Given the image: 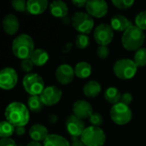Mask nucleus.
Listing matches in <instances>:
<instances>
[{
	"mask_svg": "<svg viewBox=\"0 0 146 146\" xmlns=\"http://www.w3.org/2000/svg\"><path fill=\"white\" fill-rule=\"evenodd\" d=\"M97 55L100 59H105L110 55V49L108 46L99 45L97 49Z\"/></svg>",
	"mask_w": 146,
	"mask_h": 146,
	"instance_id": "f704fd0d",
	"label": "nucleus"
},
{
	"mask_svg": "<svg viewBox=\"0 0 146 146\" xmlns=\"http://www.w3.org/2000/svg\"><path fill=\"white\" fill-rule=\"evenodd\" d=\"M17 146H23V145H17Z\"/></svg>",
	"mask_w": 146,
	"mask_h": 146,
	"instance_id": "c03bdc74",
	"label": "nucleus"
},
{
	"mask_svg": "<svg viewBox=\"0 0 146 146\" xmlns=\"http://www.w3.org/2000/svg\"><path fill=\"white\" fill-rule=\"evenodd\" d=\"M72 46H73L72 43H68V44H67L63 47V49H62V52H64V53H68V51H70V50L72 49Z\"/></svg>",
	"mask_w": 146,
	"mask_h": 146,
	"instance_id": "79ce46f5",
	"label": "nucleus"
},
{
	"mask_svg": "<svg viewBox=\"0 0 146 146\" xmlns=\"http://www.w3.org/2000/svg\"><path fill=\"white\" fill-rule=\"evenodd\" d=\"M11 50L13 54L21 60L30 58L35 50L34 41L29 34L21 33L13 40Z\"/></svg>",
	"mask_w": 146,
	"mask_h": 146,
	"instance_id": "f03ea898",
	"label": "nucleus"
},
{
	"mask_svg": "<svg viewBox=\"0 0 146 146\" xmlns=\"http://www.w3.org/2000/svg\"><path fill=\"white\" fill-rule=\"evenodd\" d=\"M57 121H58V117H57V115H55V114H50V115L48 116V121H49L50 123H51V124L56 123Z\"/></svg>",
	"mask_w": 146,
	"mask_h": 146,
	"instance_id": "a19ab883",
	"label": "nucleus"
},
{
	"mask_svg": "<svg viewBox=\"0 0 146 146\" xmlns=\"http://www.w3.org/2000/svg\"><path fill=\"white\" fill-rule=\"evenodd\" d=\"M133 102V96L131 93L129 92H125L123 94H121V104L129 106L131 104V103Z\"/></svg>",
	"mask_w": 146,
	"mask_h": 146,
	"instance_id": "c9c22d12",
	"label": "nucleus"
},
{
	"mask_svg": "<svg viewBox=\"0 0 146 146\" xmlns=\"http://www.w3.org/2000/svg\"><path fill=\"white\" fill-rule=\"evenodd\" d=\"M62 92L56 86H46L40 95L41 100L45 106H52L56 104L62 98Z\"/></svg>",
	"mask_w": 146,
	"mask_h": 146,
	"instance_id": "9b49d317",
	"label": "nucleus"
},
{
	"mask_svg": "<svg viewBox=\"0 0 146 146\" xmlns=\"http://www.w3.org/2000/svg\"><path fill=\"white\" fill-rule=\"evenodd\" d=\"M49 9L52 16L56 18H64L68 16V7L67 3L63 1L56 0L53 1L49 5Z\"/></svg>",
	"mask_w": 146,
	"mask_h": 146,
	"instance_id": "f3484780",
	"label": "nucleus"
},
{
	"mask_svg": "<svg viewBox=\"0 0 146 146\" xmlns=\"http://www.w3.org/2000/svg\"><path fill=\"white\" fill-rule=\"evenodd\" d=\"M15 132V127L7 121H3L0 123V136L1 139L9 138Z\"/></svg>",
	"mask_w": 146,
	"mask_h": 146,
	"instance_id": "bb28decb",
	"label": "nucleus"
},
{
	"mask_svg": "<svg viewBox=\"0 0 146 146\" xmlns=\"http://www.w3.org/2000/svg\"><path fill=\"white\" fill-rule=\"evenodd\" d=\"M86 128V127L83 120L76 117L74 115H69L66 119V129L71 137L80 138Z\"/></svg>",
	"mask_w": 146,
	"mask_h": 146,
	"instance_id": "f8f14e48",
	"label": "nucleus"
},
{
	"mask_svg": "<svg viewBox=\"0 0 146 146\" xmlns=\"http://www.w3.org/2000/svg\"><path fill=\"white\" fill-rule=\"evenodd\" d=\"M80 139L86 146H104L106 141V134L102 128L90 126L85 129Z\"/></svg>",
	"mask_w": 146,
	"mask_h": 146,
	"instance_id": "39448f33",
	"label": "nucleus"
},
{
	"mask_svg": "<svg viewBox=\"0 0 146 146\" xmlns=\"http://www.w3.org/2000/svg\"><path fill=\"white\" fill-rule=\"evenodd\" d=\"M55 76L56 80L62 85L70 84L74 76V69L68 64H62L57 67L55 72Z\"/></svg>",
	"mask_w": 146,
	"mask_h": 146,
	"instance_id": "4468645a",
	"label": "nucleus"
},
{
	"mask_svg": "<svg viewBox=\"0 0 146 146\" xmlns=\"http://www.w3.org/2000/svg\"><path fill=\"white\" fill-rule=\"evenodd\" d=\"M49 53L44 49H35L30 59L35 66L41 67L49 61Z\"/></svg>",
	"mask_w": 146,
	"mask_h": 146,
	"instance_id": "4be33fe9",
	"label": "nucleus"
},
{
	"mask_svg": "<svg viewBox=\"0 0 146 146\" xmlns=\"http://www.w3.org/2000/svg\"><path fill=\"white\" fill-rule=\"evenodd\" d=\"M111 120L119 126L127 124L133 118V113L129 106L125 105L121 103L112 106L110 112Z\"/></svg>",
	"mask_w": 146,
	"mask_h": 146,
	"instance_id": "6e6552de",
	"label": "nucleus"
},
{
	"mask_svg": "<svg viewBox=\"0 0 146 146\" xmlns=\"http://www.w3.org/2000/svg\"><path fill=\"white\" fill-rule=\"evenodd\" d=\"M112 3L119 9H127L134 4L133 0H113Z\"/></svg>",
	"mask_w": 146,
	"mask_h": 146,
	"instance_id": "7c9ffc66",
	"label": "nucleus"
},
{
	"mask_svg": "<svg viewBox=\"0 0 146 146\" xmlns=\"http://www.w3.org/2000/svg\"><path fill=\"white\" fill-rule=\"evenodd\" d=\"M0 146H17V145L15 144L14 139L10 138H7V139H1Z\"/></svg>",
	"mask_w": 146,
	"mask_h": 146,
	"instance_id": "e433bc0d",
	"label": "nucleus"
},
{
	"mask_svg": "<svg viewBox=\"0 0 146 146\" xmlns=\"http://www.w3.org/2000/svg\"><path fill=\"white\" fill-rule=\"evenodd\" d=\"M15 133L18 136H23L26 133V129H25L24 127H15Z\"/></svg>",
	"mask_w": 146,
	"mask_h": 146,
	"instance_id": "ea45409f",
	"label": "nucleus"
},
{
	"mask_svg": "<svg viewBox=\"0 0 146 146\" xmlns=\"http://www.w3.org/2000/svg\"><path fill=\"white\" fill-rule=\"evenodd\" d=\"M20 27V22L17 16L14 14H8L3 20V28L9 35L15 34Z\"/></svg>",
	"mask_w": 146,
	"mask_h": 146,
	"instance_id": "dca6fc26",
	"label": "nucleus"
},
{
	"mask_svg": "<svg viewBox=\"0 0 146 146\" xmlns=\"http://www.w3.org/2000/svg\"><path fill=\"white\" fill-rule=\"evenodd\" d=\"M93 37L95 41L99 45L108 46V44H110L114 38V30L110 25L102 23L96 27L93 33Z\"/></svg>",
	"mask_w": 146,
	"mask_h": 146,
	"instance_id": "1a4fd4ad",
	"label": "nucleus"
},
{
	"mask_svg": "<svg viewBox=\"0 0 146 146\" xmlns=\"http://www.w3.org/2000/svg\"><path fill=\"white\" fill-rule=\"evenodd\" d=\"M71 145L70 146H86L85 144L82 142L80 138H77V137H71Z\"/></svg>",
	"mask_w": 146,
	"mask_h": 146,
	"instance_id": "4c0bfd02",
	"label": "nucleus"
},
{
	"mask_svg": "<svg viewBox=\"0 0 146 146\" xmlns=\"http://www.w3.org/2000/svg\"><path fill=\"white\" fill-rule=\"evenodd\" d=\"M72 26L82 34L90 33L94 27V20L87 12H76L71 17Z\"/></svg>",
	"mask_w": 146,
	"mask_h": 146,
	"instance_id": "423d86ee",
	"label": "nucleus"
},
{
	"mask_svg": "<svg viewBox=\"0 0 146 146\" xmlns=\"http://www.w3.org/2000/svg\"><path fill=\"white\" fill-rule=\"evenodd\" d=\"M49 5L47 0H29L27 1V12L33 15H38L43 14Z\"/></svg>",
	"mask_w": 146,
	"mask_h": 146,
	"instance_id": "aec40b11",
	"label": "nucleus"
},
{
	"mask_svg": "<svg viewBox=\"0 0 146 146\" xmlns=\"http://www.w3.org/2000/svg\"><path fill=\"white\" fill-rule=\"evenodd\" d=\"M27 146H44L42 144H40V142H36V141H31L30 143L27 144Z\"/></svg>",
	"mask_w": 146,
	"mask_h": 146,
	"instance_id": "37998d69",
	"label": "nucleus"
},
{
	"mask_svg": "<svg viewBox=\"0 0 146 146\" xmlns=\"http://www.w3.org/2000/svg\"><path fill=\"white\" fill-rule=\"evenodd\" d=\"M29 136L33 141L40 142L44 141L45 139L49 136L48 129L46 127L41 124H34L29 129Z\"/></svg>",
	"mask_w": 146,
	"mask_h": 146,
	"instance_id": "6ab92c4d",
	"label": "nucleus"
},
{
	"mask_svg": "<svg viewBox=\"0 0 146 146\" xmlns=\"http://www.w3.org/2000/svg\"><path fill=\"white\" fill-rule=\"evenodd\" d=\"M28 110L34 113H38L44 109V103L41 100L40 96H30L27 99Z\"/></svg>",
	"mask_w": 146,
	"mask_h": 146,
	"instance_id": "a878e982",
	"label": "nucleus"
},
{
	"mask_svg": "<svg viewBox=\"0 0 146 146\" xmlns=\"http://www.w3.org/2000/svg\"><path fill=\"white\" fill-rule=\"evenodd\" d=\"M4 116L6 121L15 127H25L30 119L29 110L21 102H12L5 109Z\"/></svg>",
	"mask_w": 146,
	"mask_h": 146,
	"instance_id": "f257e3e1",
	"label": "nucleus"
},
{
	"mask_svg": "<svg viewBox=\"0 0 146 146\" xmlns=\"http://www.w3.org/2000/svg\"><path fill=\"white\" fill-rule=\"evenodd\" d=\"M135 25L141 30H146V10L139 12L135 17Z\"/></svg>",
	"mask_w": 146,
	"mask_h": 146,
	"instance_id": "c756f323",
	"label": "nucleus"
},
{
	"mask_svg": "<svg viewBox=\"0 0 146 146\" xmlns=\"http://www.w3.org/2000/svg\"><path fill=\"white\" fill-rule=\"evenodd\" d=\"M33 63L32 62V60L30 58H27V59H24V60H21V63H20V67L21 68V70L23 72H26V73H29L33 70Z\"/></svg>",
	"mask_w": 146,
	"mask_h": 146,
	"instance_id": "72a5a7b5",
	"label": "nucleus"
},
{
	"mask_svg": "<svg viewBox=\"0 0 146 146\" xmlns=\"http://www.w3.org/2000/svg\"><path fill=\"white\" fill-rule=\"evenodd\" d=\"M86 9L91 16L102 18L108 13L109 7L104 0H91L87 1Z\"/></svg>",
	"mask_w": 146,
	"mask_h": 146,
	"instance_id": "ddd939ff",
	"label": "nucleus"
},
{
	"mask_svg": "<svg viewBox=\"0 0 146 146\" xmlns=\"http://www.w3.org/2000/svg\"><path fill=\"white\" fill-rule=\"evenodd\" d=\"M89 121L92 124V126L94 127H100L104 123V118L102 115L98 112H93V114L89 118Z\"/></svg>",
	"mask_w": 146,
	"mask_h": 146,
	"instance_id": "473e14b6",
	"label": "nucleus"
},
{
	"mask_svg": "<svg viewBox=\"0 0 146 146\" xmlns=\"http://www.w3.org/2000/svg\"><path fill=\"white\" fill-rule=\"evenodd\" d=\"M72 111L74 115L81 120L89 119L93 114L92 106L86 100H78L74 102L73 104Z\"/></svg>",
	"mask_w": 146,
	"mask_h": 146,
	"instance_id": "2eb2a0df",
	"label": "nucleus"
},
{
	"mask_svg": "<svg viewBox=\"0 0 146 146\" xmlns=\"http://www.w3.org/2000/svg\"><path fill=\"white\" fill-rule=\"evenodd\" d=\"M101 85L97 80H90L83 86V92L87 98H96L101 92Z\"/></svg>",
	"mask_w": 146,
	"mask_h": 146,
	"instance_id": "412c9836",
	"label": "nucleus"
},
{
	"mask_svg": "<svg viewBox=\"0 0 146 146\" xmlns=\"http://www.w3.org/2000/svg\"><path fill=\"white\" fill-rule=\"evenodd\" d=\"M44 146H70L68 141L62 136L58 134H49L43 142Z\"/></svg>",
	"mask_w": 146,
	"mask_h": 146,
	"instance_id": "b1692460",
	"label": "nucleus"
},
{
	"mask_svg": "<svg viewBox=\"0 0 146 146\" xmlns=\"http://www.w3.org/2000/svg\"><path fill=\"white\" fill-rule=\"evenodd\" d=\"M133 62L137 67L146 66V48H140L138 50L133 56Z\"/></svg>",
	"mask_w": 146,
	"mask_h": 146,
	"instance_id": "cd10ccee",
	"label": "nucleus"
},
{
	"mask_svg": "<svg viewBox=\"0 0 146 146\" xmlns=\"http://www.w3.org/2000/svg\"><path fill=\"white\" fill-rule=\"evenodd\" d=\"M22 85L25 91L31 96H40L45 88L43 78L36 73L25 75L22 80Z\"/></svg>",
	"mask_w": 146,
	"mask_h": 146,
	"instance_id": "0eeeda50",
	"label": "nucleus"
},
{
	"mask_svg": "<svg viewBox=\"0 0 146 146\" xmlns=\"http://www.w3.org/2000/svg\"><path fill=\"white\" fill-rule=\"evenodd\" d=\"M110 26L114 31L124 33L131 26H133V23L124 15H115L110 20Z\"/></svg>",
	"mask_w": 146,
	"mask_h": 146,
	"instance_id": "a211bd4d",
	"label": "nucleus"
},
{
	"mask_svg": "<svg viewBox=\"0 0 146 146\" xmlns=\"http://www.w3.org/2000/svg\"><path fill=\"white\" fill-rule=\"evenodd\" d=\"M18 81V75L16 71L9 67L4 68L0 72V87L3 90L13 89Z\"/></svg>",
	"mask_w": 146,
	"mask_h": 146,
	"instance_id": "9d476101",
	"label": "nucleus"
},
{
	"mask_svg": "<svg viewBox=\"0 0 146 146\" xmlns=\"http://www.w3.org/2000/svg\"><path fill=\"white\" fill-rule=\"evenodd\" d=\"M11 5L17 12L27 11V2L25 0H13L11 2Z\"/></svg>",
	"mask_w": 146,
	"mask_h": 146,
	"instance_id": "2f4dec72",
	"label": "nucleus"
},
{
	"mask_svg": "<svg viewBox=\"0 0 146 146\" xmlns=\"http://www.w3.org/2000/svg\"><path fill=\"white\" fill-rule=\"evenodd\" d=\"M138 70V67L133 60L122 58L117 60L113 67L115 75L121 80H130L134 77Z\"/></svg>",
	"mask_w": 146,
	"mask_h": 146,
	"instance_id": "20e7f679",
	"label": "nucleus"
},
{
	"mask_svg": "<svg viewBox=\"0 0 146 146\" xmlns=\"http://www.w3.org/2000/svg\"><path fill=\"white\" fill-rule=\"evenodd\" d=\"M72 3L78 8H81V7H86L87 1H86V0H73Z\"/></svg>",
	"mask_w": 146,
	"mask_h": 146,
	"instance_id": "58836bf2",
	"label": "nucleus"
},
{
	"mask_svg": "<svg viewBox=\"0 0 146 146\" xmlns=\"http://www.w3.org/2000/svg\"><path fill=\"white\" fill-rule=\"evenodd\" d=\"M75 76L80 79H86L92 74V66L86 62H80L74 68Z\"/></svg>",
	"mask_w": 146,
	"mask_h": 146,
	"instance_id": "5701e85b",
	"label": "nucleus"
},
{
	"mask_svg": "<svg viewBox=\"0 0 146 146\" xmlns=\"http://www.w3.org/2000/svg\"><path fill=\"white\" fill-rule=\"evenodd\" d=\"M145 40V32L136 25L131 26L127 31L123 33L121 37L122 46L129 51H137L142 48Z\"/></svg>",
	"mask_w": 146,
	"mask_h": 146,
	"instance_id": "7ed1b4c3",
	"label": "nucleus"
},
{
	"mask_svg": "<svg viewBox=\"0 0 146 146\" xmlns=\"http://www.w3.org/2000/svg\"><path fill=\"white\" fill-rule=\"evenodd\" d=\"M90 44V38L87 34L80 33L76 36L75 38V45L78 49L84 50L86 49Z\"/></svg>",
	"mask_w": 146,
	"mask_h": 146,
	"instance_id": "c85d7f7f",
	"label": "nucleus"
},
{
	"mask_svg": "<svg viewBox=\"0 0 146 146\" xmlns=\"http://www.w3.org/2000/svg\"><path fill=\"white\" fill-rule=\"evenodd\" d=\"M104 95V98L106 99V101L113 105L117 104L121 102V93L116 87L111 86V87L107 88Z\"/></svg>",
	"mask_w": 146,
	"mask_h": 146,
	"instance_id": "393cba45",
	"label": "nucleus"
}]
</instances>
